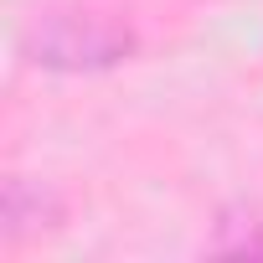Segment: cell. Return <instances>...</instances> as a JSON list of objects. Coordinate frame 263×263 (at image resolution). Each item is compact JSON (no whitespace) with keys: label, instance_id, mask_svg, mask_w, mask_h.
<instances>
[{"label":"cell","instance_id":"6da1fadb","mask_svg":"<svg viewBox=\"0 0 263 263\" xmlns=\"http://www.w3.org/2000/svg\"><path fill=\"white\" fill-rule=\"evenodd\" d=\"M129 47V31H119V26H103V21H93V16H57L52 26H47V36L36 42V62H47V67H114Z\"/></svg>","mask_w":263,"mask_h":263}]
</instances>
